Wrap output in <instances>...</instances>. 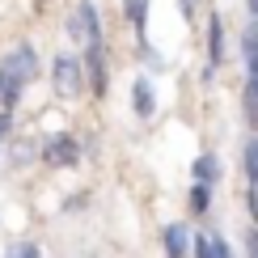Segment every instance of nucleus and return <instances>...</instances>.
Returning a JSON list of instances; mask_svg holds the SVG:
<instances>
[{
  "label": "nucleus",
  "instance_id": "nucleus-1",
  "mask_svg": "<svg viewBox=\"0 0 258 258\" xmlns=\"http://www.w3.org/2000/svg\"><path fill=\"white\" fill-rule=\"evenodd\" d=\"M34 72H38V55H34V47H26V42H21L13 55L0 59V110L5 114L17 106V93L26 89V81L34 77Z\"/></svg>",
  "mask_w": 258,
  "mask_h": 258
},
{
  "label": "nucleus",
  "instance_id": "nucleus-2",
  "mask_svg": "<svg viewBox=\"0 0 258 258\" xmlns=\"http://www.w3.org/2000/svg\"><path fill=\"white\" fill-rule=\"evenodd\" d=\"M51 85H55V98H81L85 93V63L72 55H59L51 63Z\"/></svg>",
  "mask_w": 258,
  "mask_h": 258
},
{
  "label": "nucleus",
  "instance_id": "nucleus-3",
  "mask_svg": "<svg viewBox=\"0 0 258 258\" xmlns=\"http://www.w3.org/2000/svg\"><path fill=\"white\" fill-rule=\"evenodd\" d=\"M68 30L85 42V47L102 42V21H98V9H93V0H81V5H77V21H72Z\"/></svg>",
  "mask_w": 258,
  "mask_h": 258
},
{
  "label": "nucleus",
  "instance_id": "nucleus-4",
  "mask_svg": "<svg viewBox=\"0 0 258 258\" xmlns=\"http://www.w3.org/2000/svg\"><path fill=\"white\" fill-rule=\"evenodd\" d=\"M85 72H89V85H93V93H106V85H110V68H106V47L102 42H93V47H85Z\"/></svg>",
  "mask_w": 258,
  "mask_h": 258
},
{
  "label": "nucleus",
  "instance_id": "nucleus-5",
  "mask_svg": "<svg viewBox=\"0 0 258 258\" xmlns=\"http://www.w3.org/2000/svg\"><path fill=\"white\" fill-rule=\"evenodd\" d=\"M42 161H47V165H55V169L77 165V161H81V148H77V140H72V136H55L47 148H42Z\"/></svg>",
  "mask_w": 258,
  "mask_h": 258
},
{
  "label": "nucleus",
  "instance_id": "nucleus-6",
  "mask_svg": "<svg viewBox=\"0 0 258 258\" xmlns=\"http://www.w3.org/2000/svg\"><path fill=\"white\" fill-rule=\"evenodd\" d=\"M224 63V21H220V13H212L208 17V72L203 77H212Z\"/></svg>",
  "mask_w": 258,
  "mask_h": 258
},
{
  "label": "nucleus",
  "instance_id": "nucleus-7",
  "mask_svg": "<svg viewBox=\"0 0 258 258\" xmlns=\"http://www.w3.org/2000/svg\"><path fill=\"white\" fill-rule=\"evenodd\" d=\"M132 110L140 114V119H153L157 102H153V85H148V77H136V85H132Z\"/></svg>",
  "mask_w": 258,
  "mask_h": 258
},
{
  "label": "nucleus",
  "instance_id": "nucleus-8",
  "mask_svg": "<svg viewBox=\"0 0 258 258\" xmlns=\"http://www.w3.org/2000/svg\"><path fill=\"white\" fill-rule=\"evenodd\" d=\"M161 241H165V254L169 258H182V254H186V245H190V233L182 229V224H165Z\"/></svg>",
  "mask_w": 258,
  "mask_h": 258
},
{
  "label": "nucleus",
  "instance_id": "nucleus-9",
  "mask_svg": "<svg viewBox=\"0 0 258 258\" xmlns=\"http://www.w3.org/2000/svg\"><path fill=\"white\" fill-rule=\"evenodd\" d=\"M123 13H127V21L136 26L140 42H144V38H148V0H123Z\"/></svg>",
  "mask_w": 258,
  "mask_h": 258
},
{
  "label": "nucleus",
  "instance_id": "nucleus-10",
  "mask_svg": "<svg viewBox=\"0 0 258 258\" xmlns=\"http://www.w3.org/2000/svg\"><path fill=\"white\" fill-rule=\"evenodd\" d=\"M190 174H195V182H203V186H212V182L220 178V161L212 157V153H203V157L195 161V169H190Z\"/></svg>",
  "mask_w": 258,
  "mask_h": 258
},
{
  "label": "nucleus",
  "instance_id": "nucleus-11",
  "mask_svg": "<svg viewBox=\"0 0 258 258\" xmlns=\"http://www.w3.org/2000/svg\"><path fill=\"white\" fill-rule=\"evenodd\" d=\"M190 250H195V258H220L216 254V233H195Z\"/></svg>",
  "mask_w": 258,
  "mask_h": 258
},
{
  "label": "nucleus",
  "instance_id": "nucleus-12",
  "mask_svg": "<svg viewBox=\"0 0 258 258\" xmlns=\"http://www.w3.org/2000/svg\"><path fill=\"white\" fill-rule=\"evenodd\" d=\"M245 178H250V186L258 190V136L245 144Z\"/></svg>",
  "mask_w": 258,
  "mask_h": 258
},
{
  "label": "nucleus",
  "instance_id": "nucleus-13",
  "mask_svg": "<svg viewBox=\"0 0 258 258\" xmlns=\"http://www.w3.org/2000/svg\"><path fill=\"white\" fill-rule=\"evenodd\" d=\"M212 208V186H203V182H195V190H190V212H208Z\"/></svg>",
  "mask_w": 258,
  "mask_h": 258
},
{
  "label": "nucleus",
  "instance_id": "nucleus-14",
  "mask_svg": "<svg viewBox=\"0 0 258 258\" xmlns=\"http://www.w3.org/2000/svg\"><path fill=\"white\" fill-rule=\"evenodd\" d=\"M13 258H42V250H38L34 241H26V245H17V250H13Z\"/></svg>",
  "mask_w": 258,
  "mask_h": 258
},
{
  "label": "nucleus",
  "instance_id": "nucleus-15",
  "mask_svg": "<svg viewBox=\"0 0 258 258\" xmlns=\"http://www.w3.org/2000/svg\"><path fill=\"white\" fill-rule=\"evenodd\" d=\"M9 123H13V119H9V114H5V110H0V140H5V136H9Z\"/></svg>",
  "mask_w": 258,
  "mask_h": 258
},
{
  "label": "nucleus",
  "instance_id": "nucleus-16",
  "mask_svg": "<svg viewBox=\"0 0 258 258\" xmlns=\"http://www.w3.org/2000/svg\"><path fill=\"white\" fill-rule=\"evenodd\" d=\"M182 13H186V17H195V0H182Z\"/></svg>",
  "mask_w": 258,
  "mask_h": 258
},
{
  "label": "nucleus",
  "instance_id": "nucleus-17",
  "mask_svg": "<svg viewBox=\"0 0 258 258\" xmlns=\"http://www.w3.org/2000/svg\"><path fill=\"white\" fill-rule=\"evenodd\" d=\"M250 13H254V21H258V0H250Z\"/></svg>",
  "mask_w": 258,
  "mask_h": 258
}]
</instances>
